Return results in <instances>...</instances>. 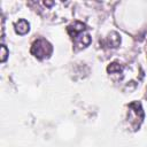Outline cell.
<instances>
[{
	"label": "cell",
	"instance_id": "2",
	"mask_svg": "<svg viewBox=\"0 0 147 147\" xmlns=\"http://www.w3.org/2000/svg\"><path fill=\"white\" fill-rule=\"evenodd\" d=\"M31 53L33 55H36L37 57L39 59H42V57H46L48 56L51 53H52V46L48 41H46L45 39H38L32 48H31Z\"/></svg>",
	"mask_w": 147,
	"mask_h": 147
},
{
	"label": "cell",
	"instance_id": "3",
	"mask_svg": "<svg viewBox=\"0 0 147 147\" xmlns=\"http://www.w3.org/2000/svg\"><path fill=\"white\" fill-rule=\"evenodd\" d=\"M16 31L20 34H24L25 32L29 31V23L25 20H21L16 23Z\"/></svg>",
	"mask_w": 147,
	"mask_h": 147
},
{
	"label": "cell",
	"instance_id": "1",
	"mask_svg": "<svg viewBox=\"0 0 147 147\" xmlns=\"http://www.w3.org/2000/svg\"><path fill=\"white\" fill-rule=\"evenodd\" d=\"M68 31H69L70 36L72 37L75 44L78 47H84V46L90 44L91 38H90L88 33L85 31V25L83 23L77 22V23L70 25L68 28Z\"/></svg>",
	"mask_w": 147,
	"mask_h": 147
}]
</instances>
